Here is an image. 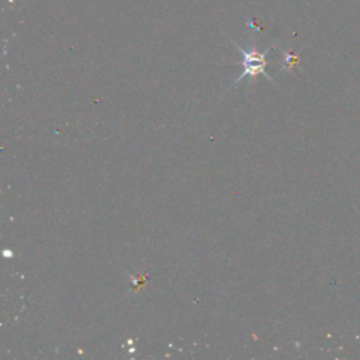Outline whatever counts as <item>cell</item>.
Here are the masks:
<instances>
[{
  "label": "cell",
  "mask_w": 360,
  "mask_h": 360,
  "mask_svg": "<svg viewBox=\"0 0 360 360\" xmlns=\"http://www.w3.org/2000/svg\"><path fill=\"white\" fill-rule=\"evenodd\" d=\"M231 41H232V44L235 45V48H236V49L242 53V56H243V62H242V65H243V72L239 75L238 79H235L232 87L236 86L239 82H242L245 77H249L250 80H255V77H257L259 75H263L267 80L273 82L271 76L266 72V55L271 51V46L267 48V49H264L263 52H259V51L255 48V44H253V46H252L250 49H243V48H242L239 44H236L233 39H231ZM232 87H231V89H232Z\"/></svg>",
  "instance_id": "cell-1"
}]
</instances>
